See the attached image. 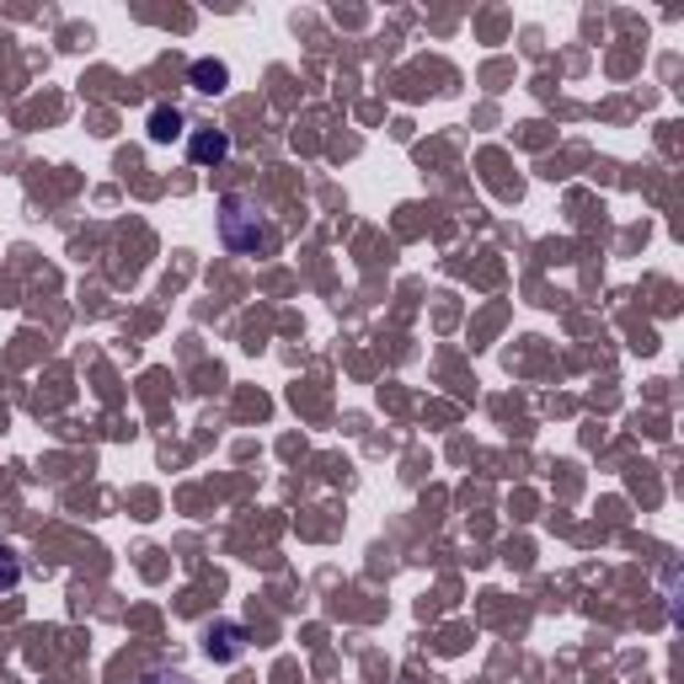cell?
<instances>
[{
    "instance_id": "8992f818",
    "label": "cell",
    "mask_w": 684,
    "mask_h": 684,
    "mask_svg": "<svg viewBox=\"0 0 684 684\" xmlns=\"http://www.w3.org/2000/svg\"><path fill=\"white\" fill-rule=\"evenodd\" d=\"M22 556H16V545H5V540H0V594H11V588H16V583H22Z\"/></svg>"
},
{
    "instance_id": "6da1fadb",
    "label": "cell",
    "mask_w": 684,
    "mask_h": 684,
    "mask_svg": "<svg viewBox=\"0 0 684 684\" xmlns=\"http://www.w3.org/2000/svg\"><path fill=\"white\" fill-rule=\"evenodd\" d=\"M220 241L241 257H257V252H273L278 246V225L267 220V209L246 192H230L220 198Z\"/></svg>"
},
{
    "instance_id": "7a4b0ae2",
    "label": "cell",
    "mask_w": 684,
    "mask_h": 684,
    "mask_svg": "<svg viewBox=\"0 0 684 684\" xmlns=\"http://www.w3.org/2000/svg\"><path fill=\"white\" fill-rule=\"evenodd\" d=\"M188 155L198 161V166H220L230 155V140L220 134V129H192L188 134Z\"/></svg>"
},
{
    "instance_id": "5b68a950",
    "label": "cell",
    "mask_w": 684,
    "mask_h": 684,
    "mask_svg": "<svg viewBox=\"0 0 684 684\" xmlns=\"http://www.w3.org/2000/svg\"><path fill=\"white\" fill-rule=\"evenodd\" d=\"M188 134V118L177 113V108H155L151 113V140L155 145H172V140H183Z\"/></svg>"
},
{
    "instance_id": "3957f363",
    "label": "cell",
    "mask_w": 684,
    "mask_h": 684,
    "mask_svg": "<svg viewBox=\"0 0 684 684\" xmlns=\"http://www.w3.org/2000/svg\"><path fill=\"white\" fill-rule=\"evenodd\" d=\"M241 642H246V631H241L235 620H225V626H209V631H203V647H209V658H220V663L241 658Z\"/></svg>"
},
{
    "instance_id": "277c9868",
    "label": "cell",
    "mask_w": 684,
    "mask_h": 684,
    "mask_svg": "<svg viewBox=\"0 0 684 684\" xmlns=\"http://www.w3.org/2000/svg\"><path fill=\"white\" fill-rule=\"evenodd\" d=\"M192 86L203 91V97H220L230 86V65H220V59H198L192 65Z\"/></svg>"
},
{
    "instance_id": "52a82bcc",
    "label": "cell",
    "mask_w": 684,
    "mask_h": 684,
    "mask_svg": "<svg viewBox=\"0 0 684 684\" xmlns=\"http://www.w3.org/2000/svg\"><path fill=\"white\" fill-rule=\"evenodd\" d=\"M145 684H192L188 674H145Z\"/></svg>"
}]
</instances>
